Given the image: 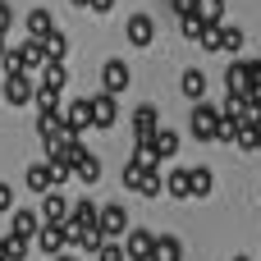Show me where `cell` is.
Wrapping results in <instances>:
<instances>
[{"label": "cell", "mask_w": 261, "mask_h": 261, "mask_svg": "<svg viewBox=\"0 0 261 261\" xmlns=\"http://www.w3.org/2000/svg\"><path fill=\"white\" fill-rule=\"evenodd\" d=\"M37 138H41V147H46V156H50V161L64 151L69 133H64V124H60V110H55V115H41V119H37Z\"/></svg>", "instance_id": "1"}, {"label": "cell", "mask_w": 261, "mask_h": 261, "mask_svg": "<svg viewBox=\"0 0 261 261\" xmlns=\"http://www.w3.org/2000/svg\"><path fill=\"white\" fill-rule=\"evenodd\" d=\"M0 211H14V188L0 184Z\"/></svg>", "instance_id": "35"}, {"label": "cell", "mask_w": 261, "mask_h": 261, "mask_svg": "<svg viewBox=\"0 0 261 261\" xmlns=\"http://www.w3.org/2000/svg\"><path fill=\"white\" fill-rule=\"evenodd\" d=\"M128 83H133V69H128L124 60H106V64H101V92L124 96V92H128Z\"/></svg>", "instance_id": "3"}, {"label": "cell", "mask_w": 261, "mask_h": 261, "mask_svg": "<svg viewBox=\"0 0 261 261\" xmlns=\"http://www.w3.org/2000/svg\"><path fill=\"white\" fill-rule=\"evenodd\" d=\"M87 110H92V128H115V124H119V106H115L110 92L87 96Z\"/></svg>", "instance_id": "6"}, {"label": "cell", "mask_w": 261, "mask_h": 261, "mask_svg": "<svg viewBox=\"0 0 261 261\" xmlns=\"http://www.w3.org/2000/svg\"><path fill=\"white\" fill-rule=\"evenodd\" d=\"M211 188H216V174H211L206 165L188 170V197H211Z\"/></svg>", "instance_id": "17"}, {"label": "cell", "mask_w": 261, "mask_h": 261, "mask_svg": "<svg viewBox=\"0 0 261 261\" xmlns=\"http://www.w3.org/2000/svg\"><path fill=\"white\" fill-rule=\"evenodd\" d=\"M69 5H78V9H87V0H69Z\"/></svg>", "instance_id": "41"}, {"label": "cell", "mask_w": 261, "mask_h": 261, "mask_svg": "<svg viewBox=\"0 0 261 261\" xmlns=\"http://www.w3.org/2000/svg\"><path fill=\"white\" fill-rule=\"evenodd\" d=\"M50 261H78V257H64V252H60V257H50Z\"/></svg>", "instance_id": "39"}, {"label": "cell", "mask_w": 261, "mask_h": 261, "mask_svg": "<svg viewBox=\"0 0 261 261\" xmlns=\"http://www.w3.org/2000/svg\"><path fill=\"white\" fill-rule=\"evenodd\" d=\"M60 124H64V133H69V138H83V133L92 128V110H87V96H83V101H69V110L60 115Z\"/></svg>", "instance_id": "9"}, {"label": "cell", "mask_w": 261, "mask_h": 261, "mask_svg": "<svg viewBox=\"0 0 261 261\" xmlns=\"http://www.w3.org/2000/svg\"><path fill=\"white\" fill-rule=\"evenodd\" d=\"M0 261H9V248H5V234H0Z\"/></svg>", "instance_id": "38"}, {"label": "cell", "mask_w": 261, "mask_h": 261, "mask_svg": "<svg viewBox=\"0 0 261 261\" xmlns=\"http://www.w3.org/2000/svg\"><path fill=\"white\" fill-rule=\"evenodd\" d=\"M0 60H5V37H0Z\"/></svg>", "instance_id": "42"}, {"label": "cell", "mask_w": 261, "mask_h": 261, "mask_svg": "<svg viewBox=\"0 0 261 261\" xmlns=\"http://www.w3.org/2000/svg\"><path fill=\"white\" fill-rule=\"evenodd\" d=\"M96 261H124V243H119V239H101Z\"/></svg>", "instance_id": "30"}, {"label": "cell", "mask_w": 261, "mask_h": 261, "mask_svg": "<svg viewBox=\"0 0 261 261\" xmlns=\"http://www.w3.org/2000/svg\"><path fill=\"white\" fill-rule=\"evenodd\" d=\"M69 174H73V170H69V165H55V161H50V188H60V184H64V179H69Z\"/></svg>", "instance_id": "33"}, {"label": "cell", "mask_w": 261, "mask_h": 261, "mask_svg": "<svg viewBox=\"0 0 261 261\" xmlns=\"http://www.w3.org/2000/svg\"><path fill=\"white\" fill-rule=\"evenodd\" d=\"M239 50H243V28L216 23V55H239Z\"/></svg>", "instance_id": "13"}, {"label": "cell", "mask_w": 261, "mask_h": 261, "mask_svg": "<svg viewBox=\"0 0 261 261\" xmlns=\"http://www.w3.org/2000/svg\"><path fill=\"white\" fill-rule=\"evenodd\" d=\"M234 147L257 151V119H252V115H243V119H239V128H234Z\"/></svg>", "instance_id": "20"}, {"label": "cell", "mask_w": 261, "mask_h": 261, "mask_svg": "<svg viewBox=\"0 0 261 261\" xmlns=\"http://www.w3.org/2000/svg\"><path fill=\"white\" fill-rule=\"evenodd\" d=\"M161 188H165L170 197H179V202H188V170H170V174L161 179Z\"/></svg>", "instance_id": "23"}, {"label": "cell", "mask_w": 261, "mask_h": 261, "mask_svg": "<svg viewBox=\"0 0 261 261\" xmlns=\"http://www.w3.org/2000/svg\"><path fill=\"white\" fill-rule=\"evenodd\" d=\"M32 243H37V252L50 261V257H60L64 252V243H69V234H64V225H41L37 234H32Z\"/></svg>", "instance_id": "7"}, {"label": "cell", "mask_w": 261, "mask_h": 261, "mask_svg": "<svg viewBox=\"0 0 261 261\" xmlns=\"http://www.w3.org/2000/svg\"><path fill=\"white\" fill-rule=\"evenodd\" d=\"M225 87H229V92H239V96H248V60H239V55H234V64L225 69Z\"/></svg>", "instance_id": "19"}, {"label": "cell", "mask_w": 261, "mask_h": 261, "mask_svg": "<svg viewBox=\"0 0 261 261\" xmlns=\"http://www.w3.org/2000/svg\"><path fill=\"white\" fill-rule=\"evenodd\" d=\"M179 32H184L188 41H197V32H202V18H197V14H188V18H179Z\"/></svg>", "instance_id": "32"}, {"label": "cell", "mask_w": 261, "mask_h": 261, "mask_svg": "<svg viewBox=\"0 0 261 261\" xmlns=\"http://www.w3.org/2000/svg\"><path fill=\"white\" fill-rule=\"evenodd\" d=\"M220 115H225V119H243V115H248V96L229 92V96H225V106H220Z\"/></svg>", "instance_id": "29"}, {"label": "cell", "mask_w": 261, "mask_h": 261, "mask_svg": "<svg viewBox=\"0 0 261 261\" xmlns=\"http://www.w3.org/2000/svg\"><path fill=\"white\" fill-rule=\"evenodd\" d=\"M115 0H87V14H110Z\"/></svg>", "instance_id": "36"}, {"label": "cell", "mask_w": 261, "mask_h": 261, "mask_svg": "<svg viewBox=\"0 0 261 261\" xmlns=\"http://www.w3.org/2000/svg\"><path fill=\"white\" fill-rule=\"evenodd\" d=\"M23 184H28L32 193H46V188H50V161H41V165H28Z\"/></svg>", "instance_id": "22"}, {"label": "cell", "mask_w": 261, "mask_h": 261, "mask_svg": "<svg viewBox=\"0 0 261 261\" xmlns=\"http://www.w3.org/2000/svg\"><path fill=\"white\" fill-rule=\"evenodd\" d=\"M37 216H41V225H64V220H69V202H64L55 188H46V193H41V211H37Z\"/></svg>", "instance_id": "12"}, {"label": "cell", "mask_w": 261, "mask_h": 261, "mask_svg": "<svg viewBox=\"0 0 261 261\" xmlns=\"http://www.w3.org/2000/svg\"><path fill=\"white\" fill-rule=\"evenodd\" d=\"M32 87H37V83H32L28 73L9 69L5 83H0V101H9V106H28V101H32Z\"/></svg>", "instance_id": "4"}, {"label": "cell", "mask_w": 261, "mask_h": 261, "mask_svg": "<svg viewBox=\"0 0 261 261\" xmlns=\"http://www.w3.org/2000/svg\"><path fill=\"white\" fill-rule=\"evenodd\" d=\"M156 128H161V110H156V106H138V110H133V138L147 142Z\"/></svg>", "instance_id": "14"}, {"label": "cell", "mask_w": 261, "mask_h": 261, "mask_svg": "<svg viewBox=\"0 0 261 261\" xmlns=\"http://www.w3.org/2000/svg\"><path fill=\"white\" fill-rule=\"evenodd\" d=\"M50 28H55L50 9H28V37H46Z\"/></svg>", "instance_id": "24"}, {"label": "cell", "mask_w": 261, "mask_h": 261, "mask_svg": "<svg viewBox=\"0 0 261 261\" xmlns=\"http://www.w3.org/2000/svg\"><path fill=\"white\" fill-rule=\"evenodd\" d=\"M69 220H73V225H96V202L83 197L78 206H69Z\"/></svg>", "instance_id": "27"}, {"label": "cell", "mask_w": 261, "mask_h": 261, "mask_svg": "<svg viewBox=\"0 0 261 261\" xmlns=\"http://www.w3.org/2000/svg\"><path fill=\"white\" fill-rule=\"evenodd\" d=\"M142 147H147V151H151L156 161H174V156H179V133L161 124V128H156V133H151V138H147Z\"/></svg>", "instance_id": "10"}, {"label": "cell", "mask_w": 261, "mask_h": 261, "mask_svg": "<svg viewBox=\"0 0 261 261\" xmlns=\"http://www.w3.org/2000/svg\"><path fill=\"white\" fill-rule=\"evenodd\" d=\"M124 261H147L151 257V243H156V234L151 229H124Z\"/></svg>", "instance_id": "8"}, {"label": "cell", "mask_w": 261, "mask_h": 261, "mask_svg": "<svg viewBox=\"0 0 261 261\" xmlns=\"http://www.w3.org/2000/svg\"><path fill=\"white\" fill-rule=\"evenodd\" d=\"M124 32H128V46H138V50H147V46L156 41V18H151V14H133Z\"/></svg>", "instance_id": "11"}, {"label": "cell", "mask_w": 261, "mask_h": 261, "mask_svg": "<svg viewBox=\"0 0 261 261\" xmlns=\"http://www.w3.org/2000/svg\"><path fill=\"white\" fill-rule=\"evenodd\" d=\"M96 229H101V239H124V229H128V211H124V202L96 206Z\"/></svg>", "instance_id": "2"}, {"label": "cell", "mask_w": 261, "mask_h": 261, "mask_svg": "<svg viewBox=\"0 0 261 261\" xmlns=\"http://www.w3.org/2000/svg\"><path fill=\"white\" fill-rule=\"evenodd\" d=\"M73 174H78V179H83V184H87V188H92V184H96V179H101V161H96V156H92V151H87V156H83V161H78V165H73Z\"/></svg>", "instance_id": "26"}, {"label": "cell", "mask_w": 261, "mask_h": 261, "mask_svg": "<svg viewBox=\"0 0 261 261\" xmlns=\"http://www.w3.org/2000/svg\"><path fill=\"white\" fill-rule=\"evenodd\" d=\"M179 87H184V96H188V101H202V96H206V73H202V69H188Z\"/></svg>", "instance_id": "21"}, {"label": "cell", "mask_w": 261, "mask_h": 261, "mask_svg": "<svg viewBox=\"0 0 261 261\" xmlns=\"http://www.w3.org/2000/svg\"><path fill=\"white\" fill-rule=\"evenodd\" d=\"M9 23H14V9H9V5H5V0H0V37H5V32H9Z\"/></svg>", "instance_id": "37"}, {"label": "cell", "mask_w": 261, "mask_h": 261, "mask_svg": "<svg viewBox=\"0 0 261 261\" xmlns=\"http://www.w3.org/2000/svg\"><path fill=\"white\" fill-rule=\"evenodd\" d=\"M257 151H261V119H257Z\"/></svg>", "instance_id": "40"}, {"label": "cell", "mask_w": 261, "mask_h": 261, "mask_svg": "<svg viewBox=\"0 0 261 261\" xmlns=\"http://www.w3.org/2000/svg\"><path fill=\"white\" fill-rule=\"evenodd\" d=\"M9 216H14V225H9V234H14V239H28V243H32V234L41 229V216H37V211H23V206H14Z\"/></svg>", "instance_id": "15"}, {"label": "cell", "mask_w": 261, "mask_h": 261, "mask_svg": "<svg viewBox=\"0 0 261 261\" xmlns=\"http://www.w3.org/2000/svg\"><path fill=\"white\" fill-rule=\"evenodd\" d=\"M234 261H252V257H234Z\"/></svg>", "instance_id": "43"}, {"label": "cell", "mask_w": 261, "mask_h": 261, "mask_svg": "<svg viewBox=\"0 0 261 261\" xmlns=\"http://www.w3.org/2000/svg\"><path fill=\"white\" fill-rule=\"evenodd\" d=\"M32 101L41 106V115H55V110H60V92H55V87H41V83H37V87H32Z\"/></svg>", "instance_id": "25"}, {"label": "cell", "mask_w": 261, "mask_h": 261, "mask_svg": "<svg viewBox=\"0 0 261 261\" xmlns=\"http://www.w3.org/2000/svg\"><path fill=\"white\" fill-rule=\"evenodd\" d=\"M37 41H41L46 60H64V55H69V37H64L60 28H50V32H46V37H37Z\"/></svg>", "instance_id": "18"}, {"label": "cell", "mask_w": 261, "mask_h": 261, "mask_svg": "<svg viewBox=\"0 0 261 261\" xmlns=\"http://www.w3.org/2000/svg\"><path fill=\"white\" fill-rule=\"evenodd\" d=\"M5 248H9V261H23L32 243H28V239H14V234H5Z\"/></svg>", "instance_id": "31"}, {"label": "cell", "mask_w": 261, "mask_h": 261, "mask_svg": "<svg viewBox=\"0 0 261 261\" xmlns=\"http://www.w3.org/2000/svg\"><path fill=\"white\" fill-rule=\"evenodd\" d=\"M216 124H220V110H211L206 101H193V119H188L193 138L197 142H216Z\"/></svg>", "instance_id": "5"}, {"label": "cell", "mask_w": 261, "mask_h": 261, "mask_svg": "<svg viewBox=\"0 0 261 261\" xmlns=\"http://www.w3.org/2000/svg\"><path fill=\"white\" fill-rule=\"evenodd\" d=\"M147 261H184V243H179L174 234H156L151 257H147Z\"/></svg>", "instance_id": "16"}, {"label": "cell", "mask_w": 261, "mask_h": 261, "mask_svg": "<svg viewBox=\"0 0 261 261\" xmlns=\"http://www.w3.org/2000/svg\"><path fill=\"white\" fill-rule=\"evenodd\" d=\"M170 9H174L179 18H188V14H197V0H170Z\"/></svg>", "instance_id": "34"}, {"label": "cell", "mask_w": 261, "mask_h": 261, "mask_svg": "<svg viewBox=\"0 0 261 261\" xmlns=\"http://www.w3.org/2000/svg\"><path fill=\"white\" fill-rule=\"evenodd\" d=\"M197 18L202 23H225V0H197Z\"/></svg>", "instance_id": "28"}]
</instances>
